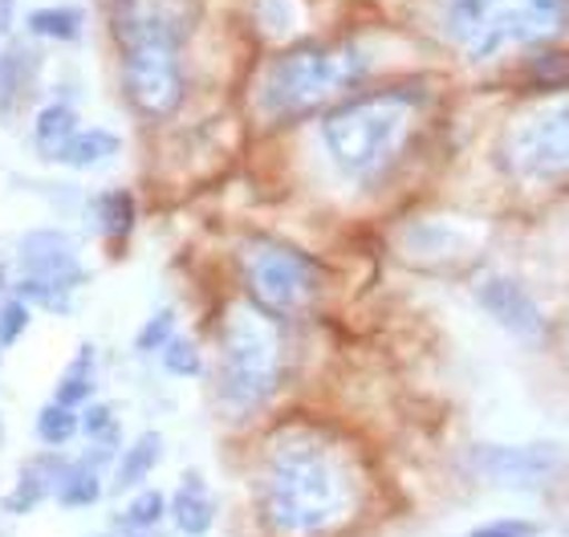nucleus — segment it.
<instances>
[{
	"label": "nucleus",
	"instance_id": "nucleus-28",
	"mask_svg": "<svg viewBox=\"0 0 569 537\" xmlns=\"http://www.w3.org/2000/svg\"><path fill=\"white\" fill-rule=\"evenodd\" d=\"M541 526L537 521H525V517H505V521H485V526H476L472 534L463 537H537Z\"/></svg>",
	"mask_w": 569,
	"mask_h": 537
},
{
	"label": "nucleus",
	"instance_id": "nucleus-23",
	"mask_svg": "<svg viewBox=\"0 0 569 537\" xmlns=\"http://www.w3.org/2000/svg\"><path fill=\"white\" fill-rule=\"evenodd\" d=\"M163 514H167L163 493L142 489V493H134V501L127 505V514L119 517V526L122 529H154L159 521H163Z\"/></svg>",
	"mask_w": 569,
	"mask_h": 537
},
{
	"label": "nucleus",
	"instance_id": "nucleus-11",
	"mask_svg": "<svg viewBox=\"0 0 569 537\" xmlns=\"http://www.w3.org/2000/svg\"><path fill=\"white\" fill-rule=\"evenodd\" d=\"M480 306H485L492 318H497L505 330L521 338H533L546 330V314L529 298V289L521 281H512V277H488L485 286H480Z\"/></svg>",
	"mask_w": 569,
	"mask_h": 537
},
{
	"label": "nucleus",
	"instance_id": "nucleus-17",
	"mask_svg": "<svg viewBox=\"0 0 569 537\" xmlns=\"http://www.w3.org/2000/svg\"><path fill=\"white\" fill-rule=\"evenodd\" d=\"M119 135L110 131H98V127H90V131H78L70 139V147L61 151V163H70V168H94V163H102V159L119 156Z\"/></svg>",
	"mask_w": 569,
	"mask_h": 537
},
{
	"label": "nucleus",
	"instance_id": "nucleus-26",
	"mask_svg": "<svg viewBox=\"0 0 569 537\" xmlns=\"http://www.w3.org/2000/svg\"><path fill=\"white\" fill-rule=\"evenodd\" d=\"M82 431L98 444H119V419H114V411L102 404L90 407V411L82 416Z\"/></svg>",
	"mask_w": 569,
	"mask_h": 537
},
{
	"label": "nucleus",
	"instance_id": "nucleus-10",
	"mask_svg": "<svg viewBox=\"0 0 569 537\" xmlns=\"http://www.w3.org/2000/svg\"><path fill=\"white\" fill-rule=\"evenodd\" d=\"M21 261L29 277H41V281L66 289V294H73V289L86 281V269H82V261H78V252H73L70 237L49 232V228L29 232V237L21 240Z\"/></svg>",
	"mask_w": 569,
	"mask_h": 537
},
{
	"label": "nucleus",
	"instance_id": "nucleus-14",
	"mask_svg": "<svg viewBox=\"0 0 569 537\" xmlns=\"http://www.w3.org/2000/svg\"><path fill=\"white\" fill-rule=\"evenodd\" d=\"M78 131H82V127H78V110H73L70 102H49L46 110H37L33 147L46 159H61V151L70 147V139Z\"/></svg>",
	"mask_w": 569,
	"mask_h": 537
},
{
	"label": "nucleus",
	"instance_id": "nucleus-5",
	"mask_svg": "<svg viewBox=\"0 0 569 537\" xmlns=\"http://www.w3.org/2000/svg\"><path fill=\"white\" fill-rule=\"evenodd\" d=\"M411 131V107L403 98H362L342 102L321 122V139L333 163L350 176H375L387 168Z\"/></svg>",
	"mask_w": 569,
	"mask_h": 537
},
{
	"label": "nucleus",
	"instance_id": "nucleus-25",
	"mask_svg": "<svg viewBox=\"0 0 569 537\" xmlns=\"http://www.w3.org/2000/svg\"><path fill=\"white\" fill-rule=\"evenodd\" d=\"M176 338V310H159L151 322L134 335V350H163Z\"/></svg>",
	"mask_w": 569,
	"mask_h": 537
},
{
	"label": "nucleus",
	"instance_id": "nucleus-21",
	"mask_svg": "<svg viewBox=\"0 0 569 537\" xmlns=\"http://www.w3.org/2000/svg\"><path fill=\"white\" fill-rule=\"evenodd\" d=\"M82 431V416H78V407H61V404H49L37 411V436L46 444H70L73 436Z\"/></svg>",
	"mask_w": 569,
	"mask_h": 537
},
{
	"label": "nucleus",
	"instance_id": "nucleus-30",
	"mask_svg": "<svg viewBox=\"0 0 569 537\" xmlns=\"http://www.w3.org/2000/svg\"><path fill=\"white\" fill-rule=\"evenodd\" d=\"M4 301H9V269L0 265V306H4Z\"/></svg>",
	"mask_w": 569,
	"mask_h": 537
},
{
	"label": "nucleus",
	"instance_id": "nucleus-8",
	"mask_svg": "<svg viewBox=\"0 0 569 537\" xmlns=\"http://www.w3.org/2000/svg\"><path fill=\"white\" fill-rule=\"evenodd\" d=\"M505 168L521 179L569 176V102L529 115L505 139Z\"/></svg>",
	"mask_w": 569,
	"mask_h": 537
},
{
	"label": "nucleus",
	"instance_id": "nucleus-12",
	"mask_svg": "<svg viewBox=\"0 0 569 537\" xmlns=\"http://www.w3.org/2000/svg\"><path fill=\"white\" fill-rule=\"evenodd\" d=\"M66 468H70V460H61V456H37V460H29V465L21 468L17 489L0 501V509H4V514H29V509H37L49 493H58Z\"/></svg>",
	"mask_w": 569,
	"mask_h": 537
},
{
	"label": "nucleus",
	"instance_id": "nucleus-29",
	"mask_svg": "<svg viewBox=\"0 0 569 537\" xmlns=\"http://www.w3.org/2000/svg\"><path fill=\"white\" fill-rule=\"evenodd\" d=\"M12 12H17V0H0V37L12 29Z\"/></svg>",
	"mask_w": 569,
	"mask_h": 537
},
{
	"label": "nucleus",
	"instance_id": "nucleus-18",
	"mask_svg": "<svg viewBox=\"0 0 569 537\" xmlns=\"http://www.w3.org/2000/svg\"><path fill=\"white\" fill-rule=\"evenodd\" d=\"M29 78H33V70H29V53H24L21 46H12L9 53H0V119L21 107V95H24V86H29Z\"/></svg>",
	"mask_w": 569,
	"mask_h": 537
},
{
	"label": "nucleus",
	"instance_id": "nucleus-16",
	"mask_svg": "<svg viewBox=\"0 0 569 537\" xmlns=\"http://www.w3.org/2000/svg\"><path fill=\"white\" fill-rule=\"evenodd\" d=\"M90 395H94V347L86 342V347L73 355L70 367H66V375H61L58 391H53V404L82 407Z\"/></svg>",
	"mask_w": 569,
	"mask_h": 537
},
{
	"label": "nucleus",
	"instance_id": "nucleus-19",
	"mask_svg": "<svg viewBox=\"0 0 569 537\" xmlns=\"http://www.w3.org/2000/svg\"><path fill=\"white\" fill-rule=\"evenodd\" d=\"M82 9L73 4H49V9L29 12V33L33 37H49V41H73L82 33Z\"/></svg>",
	"mask_w": 569,
	"mask_h": 537
},
{
	"label": "nucleus",
	"instance_id": "nucleus-20",
	"mask_svg": "<svg viewBox=\"0 0 569 537\" xmlns=\"http://www.w3.org/2000/svg\"><path fill=\"white\" fill-rule=\"evenodd\" d=\"M102 497V480H98V468H90L86 460L66 468V477L58 485V505L66 509H86V505H94Z\"/></svg>",
	"mask_w": 569,
	"mask_h": 537
},
{
	"label": "nucleus",
	"instance_id": "nucleus-7",
	"mask_svg": "<svg viewBox=\"0 0 569 537\" xmlns=\"http://www.w3.org/2000/svg\"><path fill=\"white\" fill-rule=\"evenodd\" d=\"M244 281L264 314H301L321 294V269L284 240L257 237L244 245Z\"/></svg>",
	"mask_w": 569,
	"mask_h": 537
},
{
	"label": "nucleus",
	"instance_id": "nucleus-33",
	"mask_svg": "<svg viewBox=\"0 0 569 537\" xmlns=\"http://www.w3.org/2000/svg\"><path fill=\"white\" fill-rule=\"evenodd\" d=\"M102 537H110V534H102Z\"/></svg>",
	"mask_w": 569,
	"mask_h": 537
},
{
	"label": "nucleus",
	"instance_id": "nucleus-3",
	"mask_svg": "<svg viewBox=\"0 0 569 537\" xmlns=\"http://www.w3.org/2000/svg\"><path fill=\"white\" fill-rule=\"evenodd\" d=\"M367 78V61L350 46H301L264 73L261 107L269 119H297L321 102L350 95Z\"/></svg>",
	"mask_w": 569,
	"mask_h": 537
},
{
	"label": "nucleus",
	"instance_id": "nucleus-22",
	"mask_svg": "<svg viewBox=\"0 0 569 537\" xmlns=\"http://www.w3.org/2000/svg\"><path fill=\"white\" fill-rule=\"evenodd\" d=\"M98 225L107 237H127L134 228V200L127 191H102L98 196Z\"/></svg>",
	"mask_w": 569,
	"mask_h": 537
},
{
	"label": "nucleus",
	"instance_id": "nucleus-6",
	"mask_svg": "<svg viewBox=\"0 0 569 537\" xmlns=\"http://www.w3.org/2000/svg\"><path fill=\"white\" fill-rule=\"evenodd\" d=\"M558 21V0H451V29L472 58L497 53L505 41L546 37Z\"/></svg>",
	"mask_w": 569,
	"mask_h": 537
},
{
	"label": "nucleus",
	"instance_id": "nucleus-9",
	"mask_svg": "<svg viewBox=\"0 0 569 537\" xmlns=\"http://www.w3.org/2000/svg\"><path fill=\"white\" fill-rule=\"evenodd\" d=\"M468 465L488 485L505 489H541L558 477L566 456L553 444H476Z\"/></svg>",
	"mask_w": 569,
	"mask_h": 537
},
{
	"label": "nucleus",
	"instance_id": "nucleus-13",
	"mask_svg": "<svg viewBox=\"0 0 569 537\" xmlns=\"http://www.w3.org/2000/svg\"><path fill=\"white\" fill-rule=\"evenodd\" d=\"M171 521H176L179 534H188V537H203L208 529H212L216 505L196 473H188L183 485L176 489V497H171Z\"/></svg>",
	"mask_w": 569,
	"mask_h": 537
},
{
	"label": "nucleus",
	"instance_id": "nucleus-4",
	"mask_svg": "<svg viewBox=\"0 0 569 537\" xmlns=\"http://www.w3.org/2000/svg\"><path fill=\"white\" fill-rule=\"evenodd\" d=\"M281 382V335L269 314L237 306L220 338V404L232 416H252Z\"/></svg>",
	"mask_w": 569,
	"mask_h": 537
},
{
	"label": "nucleus",
	"instance_id": "nucleus-24",
	"mask_svg": "<svg viewBox=\"0 0 569 537\" xmlns=\"http://www.w3.org/2000/svg\"><path fill=\"white\" fill-rule=\"evenodd\" d=\"M163 367H167V375L196 379V375H203V358H200V350H196V342H191V338L176 335L163 347Z\"/></svg>",
	"mask_w": 569,
	"mask_h": 537
},
{
	"label": "nucleus",
	"instance_id": "nucleus-31",
	"mask_svg": "<svg viewBox=\"0 0 569 537\" xmlns=\"http://www.w3.org/2000/svg\"><path fill=\"white\" fill-rule=\"evenodd\" d=\"M0 355H4V342H0Z\"/></svg>",
	"mask_w": 569,
	"mask_h": 537
},
{
	"label": "nucleus",
	"instance_id": "nucleus-32",
	"mask_svg": "<svg viewBox=\"0 0 569 537\" xmlns=\"http://www.w3.org/2000/svg\"><path fill=\"white\" fill-rule=\"evenodd\" d=\"M566 537H569V521H566Z\"/></svg>",
	"mask_w": 569,
	"mask_h": 537
},
{
	"label": "nucleus",
	"instance_id": "nucleus-1",
	"mask_svg": "<svg viewBox=\"0 0 569 537\" xmlns=\"http://www.w3.org/2000/svg\"><path fill=\"white\" fill-rule=\"evenodd\" d=\"M257 501L273 537H321L355 517L358 480L330 444L293 431L264 456Z\"/></svg>",
	"mask_w": 569,
	"mask_h": 537
},
{
	"label": "nucleus",
	"instance_id": "nucleus-27",
	"mask_svg": "<svg viewBox=\"0 0 569 537\" xmlns=\"http://www.w3.org/2000/svg\"><path fill=\"white\" fill-rule=\"evenodd\" d=\"M24 326H29V306H24L21 298H9L0 306V342L12 347V342L24 335Z\"/></svg>",
	"mask_w": 569,
	"mask_h": 537
},
{
	"label": "nucleus",
	"instance_id": "nucleus-2",
	"mask_svg": "<svg viewBox=\"0 0 569 537\" xmlns=\"http://www.w3.org/2000/svg\"><path fill=\"white\" fill-rule=\"evenodd\" d=\"M188 0H119L114 29L122 41V86L139 115L167 119L183 102V33Z\"/></svg>",
	"mask_w": 569,
	"mask_h": 537
},
{
	"label": "nucleus",
	"instance_id": "nucleus-15",
	"mask_svg": "<svg viewBox=\"0 0 569 537\" xmlns=\"http://www.w3.org/2000/svg\"><path fill=\"white\" fill-rule=\"evenodd\" d=\"M159 456H163V436H159V431H142L139 440L122 453L119 473H114V489L119 493L139 489L142 480L151 477V468L159 465Z\"/></svg>",
	"mask_w": 569,
	"mask_h": 537
}]
</instances>
